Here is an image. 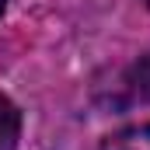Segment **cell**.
Masks as SVG:
<instances>
[{
  "mask_svg": "<svg viewBox=\"0 0 150 150\" xmlns=\"http://www.w3.org/2000/svg\"><path fill=\"white\" fill-rule=\"evenodd\" d=\"M21 140V112L11 98L0 94V150H18Z\"/></svg>",
  "mask_w": 150,
  "mask_h": 150,
  "instance_id": "1",
  "label": "cell"
},
{
  "mask_svg": "<svg viewBox=\"0 0 150 150\" xmlns=\"http://www.w3.org/2000/svg\"><path fill=\"white\" fill-rule=\"evenodd\" d=\"M4 7H7V0H0V14H4Z\"/></svg>",
  "mask_w": 150,
  "mask_h": 150,
  "instance_id": "3",
  "label": "cell"
},
{
  "mask_svg": "<svg viewBox=\"0 0 150 150\" xmlns=\"http://www.w3.org/2000/svg\"><path fill=\"white\" fill-rule=\"evenodd\" d=\"M101 150H150V122L119 129L115 136H108L101 143Z\"/></svg>",
  "mask_w": 150,
  "mask_h": 150,
  "instance_id": "2",
  "label": "cell"
}]
</instances>
